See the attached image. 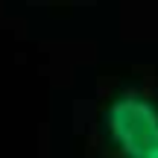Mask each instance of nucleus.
<instances>
[{
	"label": "nucleus",
	"instance_id": "nucleus-1",
	"mask_svg": "<svg viewBox=\"0 0 158 158\" xmlns=\"http://www.w3.org/2000/svg\"><path fill=\"white\" fill-rule=\"evenodd\" d=\"M106 129L126 158H143L158 149V106L141 94H126L108 106Z\"/></svg>",
	"mask_w": 158,
	"mask_h": 158
},
{
	"label": "nucleus",
	"instance_id": "nucleus-2",
	"mask_svg": "<svg viewBox=\"0 0 158 158\" xmlns=\"http://www.w3.org/2000/svg\"><path fill=\"white\" fill-rule=\"evenodd\" d=\"M143 158H158V149H152V152H149V155H143Z\"/></svg>",
	"mask_w": 158,
	"mask_h": 158
}]
</instances>
